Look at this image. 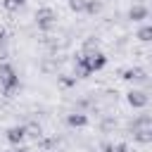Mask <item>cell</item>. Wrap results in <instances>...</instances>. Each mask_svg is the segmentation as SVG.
Listing matches in <instances>:
<instances>
[{
  "instance_id": "obj_1",
  "label": "cell",
  "mask_w": 152,
  "mask_h": 152,
  "mask_svg": "<svg viewBox=\"0 0 152 152\" xmlns=\"http://www.w3.org/2000/svg\"><path fill=\"white\" fill-rule=\"evenodd\" d=\"M104 64H107V55L104 52H100V50L97 52H81L78 59H76V76L86 78L90 74L104 69Z\"/></svg>"
},
{
  "instance_id": "obj_2",
  "label": "cell",
  "mask_w": 152,
  "mask_h": 152,
  "mask_svg": "<svg viewBox=\"0 0 152 152\" xmlns=\"http://www.w3.org/2000/svg\"><path fill=\"white\" fill-rule=\"evenodd\" d=\"M0 88L7 97H12V93L19 88V76L10 62H0Z\"/></svg>"
},
{
  "instance_id": "obj_3",
  "label": "cell",
  "mask_w": 152,
  "mask_h": 152,
  "mask_svg": "<svg viewBox=\"0 0 152 152\" xmlns=\"http://www.w3.org/2000/svg\"><path fill=\"white\" fill-rule=\"evenodd\" d=\"M55 24H57V12H55L52 7H38V10H36V26H38V28L48 31V28H52Z\"/></svg>"
},
{
  "instance_id": "obj_4",
  "label": "cell",
  "mask_w": 152,
  "mask_h": 152,
  "mask_svg": "<svg viewBox=\"0 0 152 152\" xmlns=\"http://www.w3.org/2000/svg\"><path fill=\"white\" fill-rule=\"evenodd\" d=\"M126 100H128V104H131L133 109H145V107L150 104V95H147L145 90H138V88H133V90H128V95H126Z\"/></svg>"
},
{
  "instance_id": "obj_5",
  "label": "cell",
  "mask_w": 152,
  "mask_h": 152,
  "mask_svg": "<svg viewBox=\"0 0 152 152\" xmlns=\"http://www.w3.org/2000/svg\"><path fill=\"white\" fill-rule=\"evenodd\" d=\"M5 138H7L10 145L19 147V145L26 140V126H10V128L5 131Z\"/></svg>"
},
{
  "instance_id": "obj_6",
  "label": "cell",
  "mask_w": 152,
  "mask_h": 152,
  "mask_svg": "<svg viewBox=\"0 0 152 152\" xmlns=\"http://www.w3.org/2000/svg\"><path fill=\"white\" fill-rule=\"evenodd\" d=\"M145 71L140 69V66H128V69H124L121 71V78L124 81H128V83H138V81H145Z\"/></svg>"
},
{
  "instance_id": "obj_7",
  "label": "cell",
  "mask_w": 152,
  "mask_h": 152,
  "mask_svg": "<svg viewBox=\"0 0 152 152\" xmlns=\"http://www.w3.org/2000/svg\"><path fill=\"white\" fill-rule=\"evenodd\" d=\"M66 124H69L71 128H83V126H88V116H86L83 112H71V114L66 116Z\"/></svg>"
},
{
  "instance_id": "obj_8",
  "label": "cell",
  "mask_w": 152,
  "mask_h": 152,
  "mask_svg": "<svg viewBox=\"0 0 152 152\" xmlns=\"http://www.w3.org/2000/svg\"><path fill=\"white\" fill-rule=\"evenodd\" d=\"M147 14H150V10L145 5H133L128 10V19H133V21H142V19H147Z\"/></svg>"
},
{
  "instance_id": "obj_9",
  "label": "cell",
  "mask_w": 152,
  "mask_h": 152,
  "mask_svg": "<svg viewBox=\"0 0 152 152\" xmlns=\"http://www.w3.org/2000/svg\"><path fill=\"white\" fill-rule=\"evenodd\" d=\"M133 138L138 142H152V128H138L133 131Z\"/></svg>"
},
{
  "instance_id": "obj_10",
  "label": "cell",
  "mask_w": 152,
  "mask_h": 152,
  "mask_svg": "<svg viewBox=\"0 0 152 152\" xmlns=\"http://www.w3.org/2000/svg\"><path fill=\"white\" fill-rule=\"evenodd\" d=\"M102 152H128L126 142H102Z\"/></svg>"
},
{
  "instance_id": "obj_11",
  "label": "cell",
  "mask_w": 152,
  "mask_h": 152,
  "mask_svg": "<svg viewBox=\"0 0 152 152\" xmlns=\"http://www.w3.org/2000/svg\"><path fill=\"white\" fill-rule=\"evenodd\" d=\"M138 40L142 43H152V24H145L138 28Z\"/></svg>"
},
{
  "instance_id": "obj_12",
  "label": "cell",
  "mask_w": 152,
  "mask_h": 152,
  "mask_svg": "<svg viewBox=\"0 0 152 152\" xmlns=\"http://www.w3.org/2000/svg\"><path fill=\"white\" fill-rule=\"evenodd\" d=\"M26 5V0H2V7L7 10V12H17L19 7H24Z\"/></svg>"
},
{
  "instance_id": "obj_13",
  "label": "cell",
  "mask_w": 152,
  "mask_h": 152,
  "mask_svg": "<svg viewBox=\"0 0 152 152\" xmlns=\"http://www.w3.org/2000/svg\"><path fill=\"white\" fill-rule=\"evenodd\" d=\"M102 10V2H97V0H86V12L88 14H95V12H100Z\"/></svg>"
},
{
  "instance_id": "obj_14",
  "label": "cell",
  "mask_w": 152,
  "mask_h": 152,
  "mask_svg": "<svg viewBox=\"0 0 152 152\" xmlns=\"http://www.w3.org/2000/svg\"><path fill=\"white\" fill-rule=\"evenodd\" d=\"M97 50H100L97 40H95V38H88V40L83 43V50H81V52H97Z\"/></svg>"
},
{
  "instance_id": "obj_15",
  "label": "cell",
  "mask_w": 152,
  "mask_h": 152,
  "mask_svg": "<svg viewBox=\"0 0 152 152\" xmlns=\"http://www.w3.org/2000/svg\"><path fill=\"white\" fill-rule=\"evenodd\" d=\"M69 7L74 12H86V0H69Z\"/></svg>"
},
{
  "instance_id": "obj_16",
  "label": "cell",
  "mask_w": 152,
  "mask_h": 152,
  "mask_svg": "<svg viewBox=\"0 0 152 152\" xmlns=\"http://www.w3.org/2000/svg\"><path fill=\"white\" fill-rule=\"evenodd\" d=\"M10 50H7V40H0V62H7Z\"/></svg>"
},
{
  "instance_id": "obj_17",
  "label": "cell",
  "mask_w": 152,
  "mask_h": 152,
  "mask_svg": "<svg viewBox=\"0 0 152 152\" xmlns=\"http://www.w3.org/2000/svg\"><path fill=\"white\" fill-rule=\"evenodd\" d=\"M26 135H33V138H40V126H36V124H31V126H26Z\"/></svg>"
}]
</instances>
